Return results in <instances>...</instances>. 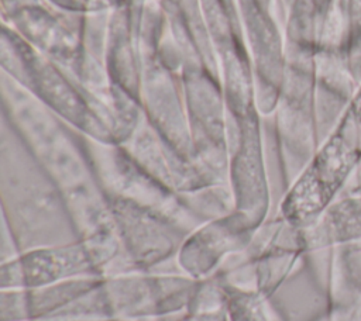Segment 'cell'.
<instances>
[{
	"label": "cell",
	"mask_w": 361,
	"mask_h": 321,
	"mask_svg": "<svg viewBox=\"0 0 361 321\" xmlns=\"http://www.w3.org/2000/svg\"><path fill=\"white\" fill-rule=\"evenodd\" d=\"M80 277L103 276L79 239L34 246L0 262V290L38 289Z\"/></svg>",
	"instance_id": "3"
},
{
	"label": "cell",
	"mask_w": 361,
	"mask_h": 321,
	"mask_svg": "<svg viewBox=\"0 0 361 321\" xmlns=\"http://www.w3.org/2000/svg\"><path fill=\"white\" fill-rule=\"evenodd\" d=\"M252 234L234 211L204 221L185 235L175 265L182 275L196 282L214 277L233 256L247 248Z\"/></svg>",
	"instance_id": "4"
},
{
	"label": "cell",
	"mask_w": 361,
	"mask_h": 321,
	"mask_svg": "<svg viewBox=\"0 0 361 321\" xmlns=\"http://www.w3.org/2000/svg\"><path fill=\"white\" fill-rule=\"evenodd\" d=\"M106 199L123 255L133 270L173 272L165 266L175 265L186 232L152 210L113 196Z\"/></svg>",
	"instance_id": "2"
},
{
	"label": "cell",
	"mask_w": 361,
	"mask_h": 321,
	"mask_svg": "<svg viewBox=\"0 0 361 321\" xmlns=\"http://www.w3.org/2000/svg\"><path fill=\"white\" fill-rule=\"evenodd\" d=\"M360 166L361 84L307 166L289 184L278 215L300 229L313 225L347 187Z\"/></svg>",
	"instance_id": "1"
},
{
	"label": "cell",
	"mask_w": 361,
	"mask_h": 321,
	"mask_svg": "<svg viewBox=\"0 0 361 321\" xmlns=\"http://www.w3.org/2000/svg\"><path fill=\"white\" fill-rule=\"evenodd\" d=\"M172 321H185V320L183 318H173Z\"/></svg>",
	"instance_id": "6"
},
{
	"label": "cell",
	"mask_w": 361,
	"mask_h": 321,
	"mask_svg": "<svg viewBox=\"0 0 361 321\" xmlns=\"http://www.w3.org/2000/svg\"><path fill=\"white\" fill-rule=\"evenodd\" d=\"M326 321H361V242L330 249Z\"/></svg>",
	"instance_id": "5"
}]
</instances>
